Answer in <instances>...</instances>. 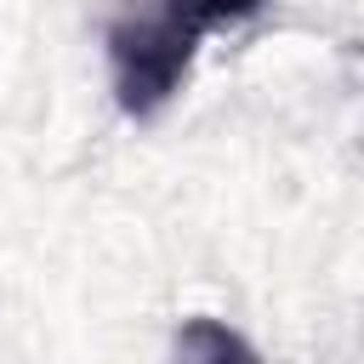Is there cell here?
<instances>
[{
	"label": "cell",
	"mask_w": 364,
	"mask_h": 364,
	"mask_svg": "<svg viewBox=\"0 0 364 364\" xmlns=\"http://www.w3.org/2000/svg\"><path fill=\"white\" fill-rule=\"evenodd\" d=\"M267 0H119L102 23L114 102L131 119H154L188 80L199 40L256 17Z\"/></svg>",
	"instance_id": "cell-1"
},
{
	"label": "cell",
	"mask_w": 364,
	"mask_h": 364,
	"mask_svg": "<svg viewBox=\"0 0 364 364\" xmlns=\"http://www.w3.org/2000/svg\"><path fill=\"white\" fill-rule=\"evenodd\" d=\"M171 364H262V358H256V347L233 324H222V318H188L176 330Z\"/></svg>",
	"instance_id": "cell-2"
}]
</instances>
